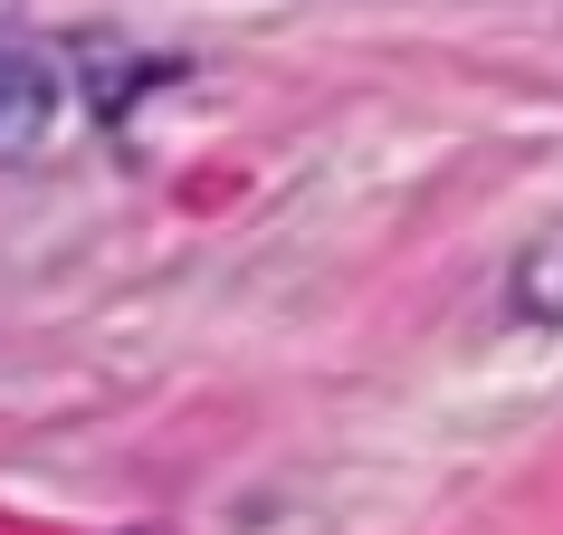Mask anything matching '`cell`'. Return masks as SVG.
<instances>
[{"instance_id": "1", "label": "cell", "mask_w": 563, "mask_h": 535, "mask_svg": "<svg viewBox=\"0 0 563 535\" xmlns=\"http://www.w3.org/2000/svg\"><path fill=\"white\" fill-rule=\"evenodd\" d=\"M48 106H58V77L30 58V48H0V153H20L48 134Z\"/></svg>"}, {"instance_id": "2", "label": "cell", "mask_w": 563, "mask_h": 535, "mask_svg": "<svg viewBox=\"0 0 563 535\" xmlns=\"http://www.w3.org/2000/svg\"><path fill=\"white\" fill-rule=\"evenodd\" d=\"M506 316L516 326H563V230L516 249V268H506Z\"/></svg>"}, {"instance_id": "3", "label": "cell", "mask_w": 563, "mask_h": 535, "mask_svg": "<svg viewBox=\"0 0 563 535\" xmlns=\"http://www.w3.org/2000/svg\"><path fill=\"white\" fill-rule=\"evenodd\" d=\"M77 58L96 67V87H87V106H96V116H124V106H134V87H144V77H153L144 58H115L106 39H77Z\"/></svg>"}]
</instances>
